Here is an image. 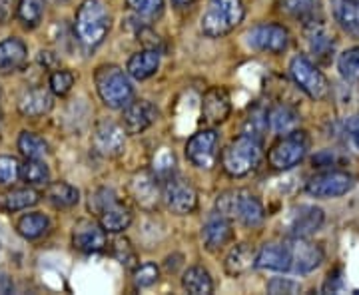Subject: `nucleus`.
<instances>
[{
    "label": "nucleus",
    "instance_id": "1",
    "mask_svg": "<svg viewBox=\"0 0 359 295\" xmlns=\"http://www.w3.org/2000/svg\"><path fill=\"white\" fill-rule=\"evenodd\" d=\"M112 16L104 0H84L76 13V34L82 44L98 46L110 32Z\"/></svg>",
    "mask_w": 359,
    "mask_h": 295
},
{
    "label": "nucleus",
    "instance_id": "2",
    "mask_svg": "<svg viewBox=\"0 0 359 295\" xmlns=\"http://www.w3.org/2000/svg\"><path fill=\"white\" fill-rule=\"evenodd\" d=\"M94 82L98 96L108 108L124 110L134 98V86L130 82L128 74L116 64H104L96 68Z\"/></svg>",
    "mask_w": 359,
    "mask_h": 295
},
{
    "label": "nucleus",
    "instance_id": "3",
    "mask_svg": "<svg viewBox=\"0 0 359 295\" xmlns=\"http://www.w3.org/2000/svg\"><path fill=\"white\" fill-rule=\"evenodd\" d=\"M262 142L242 134L224 148L222 152V167L231 178H242L254 172L262 162Z\"/></svg>",
    "mask_w": 359,
    "mask_h": 295
},
{
    "label": "nucleus",
    "instance_id": "4",
    "mask_svg": "<svg viewBox=\"0 0 359 295\" xmlns=\"http://www.w3.org/2000/svg\"><path fill=\"white\" fill-rule=\"evenodd\" d=\"M216 210L224 218L240 219L245 228H257L266 218L262 202L248 190H228L219 193Z\"/></svg>",
    "mask_w": 359,
    "mask_h": 295
},
{
    "label": "nucleus",
    "instance_id": "5",
    "mask_svg": "<svg viewBox=\"0 0 359 295\" xmlns=\"http://www.w3.org/2000/svg\"><path fill=\"white\" fill-rule=\"evenodd\" d=\"M245 6L242 0H210L202 16V32L210 39H218L231 32L244 20Z\"/></svg>",
    "mask_w": 359,
    "mask_h": 295
},
{
    "label": "nucleus",
    "instance_id": "6",
    "mask_svg": "<svg viewBox=\"0 0 359 295\" xmlns=\"http://www.w3.org/2000/svg\"><path fill=\"white\" fill-rule=\"evenodd\" d=\"M309 150V138L306 132L294 130L285 134L282 140H278L268 154L269 166L276 170H290L297 166Z\"/></svg>",
    "mask_w": 359,
    "mask_h": 295
},
{
    "label": "nucleus",
    "instance_id": "7",
    "mask_svg": "<svg viewBox=\"0 0 359 295\" xmlns=\"http://www.w3.org/2000/svg\"><path fill=\"white\" fill-rule=\"evenodd\" d=\"M290 74L294 78V82L299 86V90H304L311 100H323L330 94V84L327 78L323 76L318 66L313 64L306 56H295L290 62Z\"/></svg>",
    "mask_w": 359,
    "mask_h": 295
},
{
    "label": "nucleus",
    "instance_id": "8",
    "mask_svg": "<svg viewBox=\"0 0 359 295\" xmlns=\"http://www.w3.org/2000/svg\"><path fill=\"white\" fill-rule=\"evenodd\" d=\"M162 198L166 202L168 210L172 214H178V216L192 214L198 205V193L194 190V186L190 181L178 178V176H170L168 180H164Z\"/></svg>",
    "mask_w": 359,
    "mask_h": 295
},
{
    "label": "nucleus",
    "instance_id": "9",
    "mask_svg": "<svg viewBox=\"0 0 359 295\" xmlns=\"http://www.w3.org/2000/svg\"><path fill=\"white\" fill-rule=\"evenodd\" d=\"M218 142L216 130H200L186 144V158L196 167L210 170L218 160Z\"/></svg>",
    "mask_w": 359,
    "mask_h": 295
},
{
    "label": "nucleus",
    "instance_id": "10",
    "mask_svg": "<svg viewBox=\"0 0 359 295\" xmlns=\"http://www.w3.org/2000/svg\"><path fill=\"white\" fill-rule=\"evenodd\" d=\"M290 249V273H309L318 270L323 261V252L318 244H311L308 238H290L285 240Z\"/></svg>",
    "mask_w": 359,
    "mask_h": 295
},
{
    "label": "nucleus",
    "instance_id": "11",
    "mask_svg": "<svg viewBox=\"0 0 359 295\" xmlns=\"http://www.w3.org/2000/svg\"><path fill=\"white\" fill-rule=\"evenodd\" d=\"M323 210L316 205H297L285 218V233L290 238H309L323 226Z\"/></svg>",
    "mask_w": 359,
    "mask_h": 295
},
{
    "label": "nucleus",
    "instance_id": "12",
    "mask_svg": "<svg viewBox=\"0 0 359 295\" xmlns=\"http://www.w3.org/2000/svg\"><path fill=\"white\" fill-rule=\"evenodd\" d=\"M94 148L106 158H116L126 148V130L114 120L104 118L94 128Z\"/></svg>",
    "mask_w": 359,
    "mask_h": 295
},
{
    "label": "nucleus",
    "instance_id": "13",
    "mask_svg": "<svg viewBox=\"0 0 359 295\" xmlns=\"http://www.w3.org/2000/svg\"><path fill=\"white\" fill-rule=\"evenodd\" d=\"M248 44L259 52L280 54L290 44V32L282 25H259L248 32Z\"/></svg>",
    "mask_w": 359,
    "mask_h": 295
},
{
    "label": "nucleus",
    "instance_id": "14",
    "mask_svg": "<svg viewBox=\"0 0 359 295\" xmlns=\"http://www.w3.org/2000/svg\"><path fill=\"white\" fill-rule=\"evenodd\" d=\"M351 188H353V178L346 172H335V170L321 172L306 184V192L316 198H337L349 192Z\"/></svg>",
    "mask_w": 359,
    "mask_h": 295
},
{
    "label": "nucleus",
    "instance_id": "15",
    "mask_svg": "<svg viewBox=\"0 0 359 295\" xmlns=\"http://www.w3.org/2000/svg\"><path fill=\"white\" fill-rule=\"evenodd\" d=\"M158 116H160V112H158V108L152 102H148V100H132L124 108L122 126L126 130V134L136 136V134L146 132L152 124H156Z\"/></svg>",
    "mask_w": 359,
    "mask_h": 295
},
{
    "label": "nucleus",
    "instance_id": "16",
    "mask_svg": "<svg viewBox=\"0 0 359 295\" xmlns=\"http://www.w3.org/2000/svg\"><path fill=\"white\" fill-rule=\"evenodd\" d=\"M306 26V40H308V46L311 54L327 64L332 60L335 50V36L330 32V28L323 25V18L320 20H313V22H308Z\"/></svg>",
    "mask_w": 359,
    "mask_h": 295
},
{
    "label": "nucleus",
    "instance_id": "17",
    "mask_svg": "<svg viewBox=\"0 0 359 295\" xmlns=\"http://www.w3.org/2000/svg\"><path fill=\"white\" fill-rule=\"evenodd\" d=\"M72 244L78 252L96 254L106 245V230L92 219H80L72 231Z\"/></svg>",
    "mask_w": 359,
    "mask_h": 295
},
{
    "label": "nucleus",
    "instance_id": "18",
    "mask_svg": "<svg viewBox=\"0 0 359 295\" xmlns=\"http://www.w3.org/2000/svg\"><path fill=\"white\" fill-rule=\"evenodd\" d=\"M230 112L231 100L226 88L216 86V88H210L205 92L202 98V118L205 124H210V126L222 124L230 118Z\"/></svg>",
    "mask_w": 359,
    "mask_h": 295
},
{
    "label": "nucleus",
    "instance_id": "19",
    "mask_svg": "<svg viewBox=\"0 0 359 295\" xmlns=\"http://www.w3.org/2000/svg\"><path fill=\"white\" fill-rule=\"evenodd\" d=\"M96 214L100 219V226L108 233H122L124 230H128L130 224H132L130 207L122 204L116 195L110 202H106V205H102Z\"/></svg>",
    "mask_w": 359,
    "mask_h": 295
},
{
    "label": "nucleus",
    "instance_id": "20",
    "mask_svg": "<svg viewBox=\"0 0 359 295\" xmlns=\"http://www.w3.org/2000/svg\"><path fill=\"white\" fill-rule=\"evenodd\" d=\"M202 240L204 247L208 252H219L233 240V228H231V219L224 216L212 218L202 230Z\"/></svg>",
    "mask_w": 359,
    "mask_h": 295
},
{
    "label": "nucleus",
    "instance_id": "21",
    "mask_svg": "<svg viewBox=\"0 0 359 295\" xmlns=\"http://www.w3.org/2000/svg\"><path fill=\"white\" fill-rule=\"evenodd\" d=\"M290 249L287 244H266L256 256L257 270L269 271H290Z\"/></svg>",
    "mask_w": 359,
    "mask_h": 295
},
{
    "label": "nucleus",
    "instance_id": "22",
    "mask_svg": "<svg viewBox=\"0 0 359 295\" xmlns=\"http://www.w3.org/2000/svg\"><path fill=\"white\" fill-rule=\"evenodd\" d=\"M130 192L142 207L150 210V207H154L156 202H158V195H160L158 178L152 176L150 172H140L130 181Z\"/></svg>",
    "mask_w": 359,
    "mask_h": 295
},
{
    "label": "nucleus",
    "instance_id": "23",
    "mask_svg": "<svg viewBox=\"0 0 359 295\" xmlns=\"http://www.w3.org/2000/svg\"><path fill=\"white\" fill-rule=\"evenodd\" d=\"M256 249L250 244H238L230 249L224 261V270L231 277H238L252 268H256Z\"/></svg>",
    "mask_w": 359,
    "mask_h": 295
},
{
    "label": "nucleus",
    "instance_id": "24",
    "mask_svg": "<svg viewBox=\"0 0 359 295\" xmlns=\"http://www.w3.org/2000/svg\"><path fill=\"white\" fill-rule=\"evenodd\" d=\"M52 104L54 102H52L50 92H46L44 88H32L20 96L18 112L26 118H39L50 112Z\"/></svg>",
    "mask_w": 359,
    "mask_h": 295
},
{
    "label": "nucleus",
    "instance_id": "25",
    "mask_svg": "<svg viewBox=\"0 0 359 295\" xmlns=\"http://www.w3.org/2000/svg\"><path fill=\"white\" fill-rule=\"evenodd\" d=\"M160 68V52L156 48H146V50L132 54L128 60V74L136 80H146V78L154 76Z\"/></svg>",
    "mask_w": 359,
    "mask_h": 295
},
{
    "label": "nucleus",
    "instance_id": "26",
    "mask_svg": "<svg viewBox=\"0 0 359 295\" xmlns=\"http://www.w3.org/2000/svg\"><path fill=\"white\" fill-rule=\"evenodd\" d=\"M28 50L26 44L20 39H6L0 42V72L8 74L18 70L20 66L25 64Z\"/></svg>",
    "mask_w": 359,
    "mask_h": 295
},
{
    "label": "nucleus",
    "instance_id": "27",
    "mask_svg": "<svg viewBox=\"0 0 359 295\" xmlns=\"http://www.w3.org/2000/svg\"><path fill=\"white\" fill-rule=\"evenodd\" d=\"M334 16L337 25L351 34L353 39H359V2L355 0H334Z\"/></svg>",
    "mask_w": 359,
    "mask_h": 295
},
{
    "label": "nucleus",
    "instance_id": "28",
    "mask_svg": "<svg viewBox=\"0 0 359 295\" xmlns=\"http://www.w3.org/2000/svg\"><path fill=\"white\" fill-rule=\"evenodd\" d=\"M282 11L297 18L304 25L323 18L321 16V0H282Z\"/></svg>",
    "mask_w": 359,
    "mask_h": 295
},
{
    "label": "nucleus",
    "instance_id": "29",
    "mask_svg": "<svg viewBox=\"0 0 359 295\" xmlns=\"http://www.w3.org/2000/svg\"><path fill=\"white\" fill-rule=\"evenodd\" d=\"M182 285L188 294L194 295H208L212 294L214 289V283H212V277L210 273L200 268V266H194V268H188L184 271V277H182Z\"/></svg>",
    "mask_w": 359,
    "mask_h": 295
},
{
    "label": "nucleus",
    "instance_id": "30",
    "mask_svg": "<svg viewBox=\"0 0 359 295\" xmlns=\"http://www.w3.org/2000/svg\"><path fill=\"white\" fill-rule=\"evenodd\" d=\"M48 228H50V221H48V218L44 214H40V212L26 214L16 224V231L25 240H39V238H42L48 231Z\"/></svg>",
    "mask_w": 359,
    "mask_h": 295
},
{
    "label": "nucleus",
    "instance_id": "31",
    "mask_svg": "<svg viewBox=\"0 0 359 295\" xmlns=\"http://www.w3.org/2000/svg\"><path fill=\"white\" fill-rule=\"evenodd\" d=\"M46 198L54 207H72L80 200V192L66 181H54L46 190Z\"/></svg>",
    "mask_w": 359,
    "mask_h": 295
},
{
    "label": "nucleus",
    "instance_id": "32",
    "mask_svg": "<svg viewBox=\"0 0 359 295\" xmlns=\"http://www.w3.org/2000/svg\"><path fill=\"white\" fill-rule=\"evenodd\" d=\"M299 124V116L295 114L290 106H276L269 110V126L278 134H290Z\"/></svg>",
    "mask_w": 359,
    "mask_h": 295
},
{
    "label": "nucleus",
    "instance_id": "33",
    "mask_svg": "<svg viewBox=\"0 0 359 295\" xmlns=\"http://www.w3.org/2000/svg\"><path fill=\"white\" fill-rule=\"evenodd\" d=\"M20 178L28 186H46L50 181V170L42 160L26 158V162L20 166Z\"/></svg>",
    "mask_w": 359,
    "mask_h": 295
},
{
    "label": "nucleus",
    "instance_id": "34",
    "mask_svg": "<svg viewBox=\"0 0 359 295\" xmlns=\"http://www.w3.org/2000/svg\"><path fill=\"white\" fill-rule=\"evenodd\" d=\"M18 150L20 154L26 158H34V160H42L48 154V144L36 136L34 132H22L18 136Z\"/></svg>",
    "mask_w": 359,
    "mask_h": 295
},
{
    "label": "nucleus",
    "instance_id": "35",
    "mask_svg": "<svg viewBox=\"0 0 359 295\" xmlns=\"http://www.w3.org/2000/svg\"><path fill=\"white\" fill-rule=\"evenodd\" d=\"M337 70L349 82H359V46L347 48L346 52L339 54Z\"/></svg>",
    "mask_w": 359,
    "mask_h": 295
},
{
    "label": "nucleus",
    "instance_id": "36",
    "mask_svg": "<svg viewBox=\"0 0 359 295\" xmlns=\"http://www.w3.org/2000/svg\"><path fill=\"white\" fill-rule=\"evenodd\" d=\"M44 14V0H20L18 2V18L26 28H34L40 25Z\"/></svg>",
    "mask_w": 359,
    "mask_h": 295
},
{
    "label": "nucleus",
    "instance_id": "37",
    "mask_svg": "<svg viewBox=\"0 0 359 295\" xmlns=\"http://www.w3.org/2000/svg\"><path fill=\"white\" fill-rule=\"evenodd\" d=\"M268 126H269V112L262 110V108H256V110H252V112H250L248 120H245L244 134H248V136H252V138H256V140L262 142V138H264V134H266Z\"/></svg>",
    "mask_w": 359,
    "mask_h": 295
},
{
    "label": "nucleus",
    "instance_id": "38",
    "mask_svg": "<svg viewBox=\"0 0 359 295\" xmlns=\"http://www.w3.org/2000/svg\"><path fill=\"white\" fill-rule=\"evenodd\" d=\"M39 192L32 190V188H20V190H13V192L6 195L4 200V205L13 212H18V210H26L30 205H34L39 202Z\"/></svg>",
    "mask_w": 359,
    "mask_h": 295
},
{
    "label": "nucleus",
    "instance_id": "39",
    "mask_svg": "<svg viewBox=\"0 0 359 295\" xmlns=\"http://www.w3.org/2000/svg\"><path fill=\"white\" fill-rule=\"evenodd\" d=\"M126 6L142 18H160L164 13V0H126Z\"/></svg>",
    "mask_w": 359,
    "mask_h": 295
},
{
    "label": "nucleus",
    "instance_id": "40",
    "mask_svg": "<svg viewBox=\"0 0 359 295\" xmlns=\"http://www.w3.org/2000/svg\"><path fill=\"white\" fill-rule=\"evenodd\" d=\"M48 86L56 96H66L74 86V74L70 70H56L48 78Z\"/></svg>",
    "mask_w": 359,
    "mask_h": 295
},
{
    "label": "nucleus",
    "instance_id": "41",
    "mask_svg": "<svg viewBox=\"0 0 359 295\" xmlns=\"http://www.w3.org/2000/svg\"><path fill=\"white\" fill-rule=\"evenodd\" d=\"M20 176V164L13 156H0V186L13 184Z\"/></svg>",
    "mask_w": 359,
    "mask_h": 295
},
{
    "label": "nucleus",
    "instance_id": "42",
    "mask_svg": "<svg viewBox=\"0 0 359 295\" xmlns=\"http://www.w3.org/2000/svg\"><path fill=\"white\" fill-rule=\"evenodd\" d=\"M158 277H160V270L156 263H144L134 271V283L138 287H150L158 282Z\"/></svg>",
    "mask_w": 359,
    "mask_h": 295
},
{
    "label": "nucleus",
    "instance_id": "43",
    "mask_svg": "<svg viewBox=\"0 0 359 295\" xmlns=\"http://www.w3.org/2000/svg\"><path fill=\"white\" fill-rule=\"evenodd\" d=\"M302 289V285L290 277H273L268 282V291L273 295L282 294H297Z\"/></svg>",
    "mask_w": 359,
    "mask_h": 295
},
{
    "label": "nucleus",
    "instance_id": "44",
    "mask_svg": "<svg viewBox=\"0 0 359 295\" xmlns=\"http://www.w3.org/2000/svg\"><path fill=\"white\" fill-rule=\"evenodd\" d=\"M116 256L120 259V263L126 266V268H134L136 266V254H134L128 240H118L116 242Z\"/></svg>",
    "mask_w": 359,
    "mask_h": 295
},
{
    "label": "nucleus",
    "instance_id": "45",
    "mask_svg": "<svg viewBox=\"0 0 359 295\" xmlns=\"http://www.w3.org/2000/svg\"><path fill=\"white\" fill-rule=\"evenodd\" d=\"M341 285H344V280H341V271L334 270L330 271V275H327V280H325V285H323V291H339L341 289Z\"/></svg>",
    "mask_w": 359,
    "mask_h": 295
},
{
    "label": "nucleus",
    "instance_id": "46",
    "mask_svg": "<svg viewBox=\"0 0 359 295\" xmlns=\"http://www.w3.org/2000/svg\"><path fill=\"white\" fill-rule=\"evenodd\" d=\"M311 162L316 167H332L335 164V154L332 150H323L318 156H313Z\"/></svg>",
    "mask_w": 359,
    "mask_h": 295
},
{
    "label": "nucleus",
    "instance_id": "47",
    "mask_svg": "<svg viewBox=\"0 0 359 295\" xmlns=\"http://www.w3.org/2000/svg\"><path fill=\"white\" fill-rule=\"evenodd\" d=\"M14 13V0H0V25H4Z\"/></svg>",
    "mask_w": 359,
    "mask_h": 295
},
{
    "label": "nucleus",
    "instance_id": "48",
    "mask_svg": "<svg viewBox=\"0 0 359 295\" xmlns=\"http://www.w3.org/2000/svg\"><path fill=\"white\" fill-rule=\"evenodd\" d=\"M13 291V282L8 280V275L0 273V294H11Z\"/></svg>",
    "mask_w": 359,
    "mask_h": 295
},
{
    "label": "nucleus",
    "instance_id": "49",
    "mask_svg": "<svg viewBox=\"0 0 359 295\" xmlns=\"http://www.w3.org/2000/svg\"><path fill=\"white\" fill-rule=\"evenodd\" d=\"M349 130L353 132V140H355V146L359 148V120H358V122H351Z\"/></svg>",
    "mask_w": 359,
    "mask_h": 295
},
{
    "label": "nucleus",
    "instance_id": "50",
    "mask_svg": "<svg viewBox=\"0 0 359 295\" xmlns=\"http://www.w3.org/2000/svg\"><path fill=\"white\" fill-rule=\"evenodd\" d=\"M172 2H174L176 6H190L194 0H172Z\"/></svg>",
    "mask_w": 359,
    "mask_h": 295
},
{
    "label": "nucleus",
    "instance_id": "51",
    "mask_svg": "<svg viewBox=\"0 0 359 295\" xmlns=\"http://www.w3.org/2000/svg\"><path fill=\"white\" fill-rule=\"evenodd\" d=\"M355 2H359V0H355Z\"/></svg>",
    "mask_w": 359,
    "mask_h": 295
},
{
    "label": "nucleus",
    "instance_id": "52",
    "mask_svg": "<svg viewBox=\"0 0 359 295\" xmlns=\"http://www.w3.org/2000/svg\"><path fill=\"white\" fill-rule=\"evenodd\" d=\"M0 116H2V114H0Z\"/></svg>",
    "mask_w": 359,
    "mask_h": 295
}]
</instances>
